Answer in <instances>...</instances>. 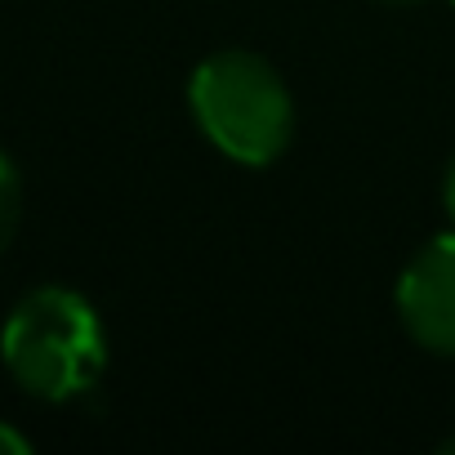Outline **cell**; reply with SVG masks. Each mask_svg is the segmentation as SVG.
<instances>
[{
	"instance_id": "obj_1",
	"label": "cell",
	"mask_w": 455,
	"mask_h": 455,
	"mask_svg": "<svg viewBox=\"0 0 455 455\" xmlns=\"http://www.w3.org/2000/svg\"><path fill=\"white\" fill-rule=\"evenodd\" d=\"M0 362L41 402H76L108 371V331L99 308L68 286L28 291L0 326Z\"/></svg>"
},
{
	"instance_id": "obj_8",
	"label": "cell",
	"mask_w": 455,
	"mask_h": 455,
	"mask_svg": "<svg viewBox=\"0 0 455 455\" xmlns=\"http://www.w3.org/2000/svg\"><path fill=\"white\" fill-rule=\"evenodd\" d=\"M442 455H455V437H446V442H442Z\"/></svg>"
},
{
	"instance_id": "obj_3",
	"label": "cell",
	"mask_w": 455,
	"mask_h": 455,
	"mask_svg": "<svg viewBox=\"0 0 455 455\" xmlns=\"http://www.w3.org/2000/svg\"><path fill=\"white\" fill-rule=\"evenodd\" d=\"M393 299H397L402 331L419 348L455 362V228L433 237L402 268Z\"/></svg>"
},
{
	"instance_id": "obj_9",
	"label": "cell",
	"mask_w": 455,
	"mask_h": 455,
	"mask_svg": "<svg viewBox=\"0 0 455 455\" xmlns=\"http://www.w3.org/2000/svg\"><path fill=\"white\" fill-rule=\"evenodd\" d=\"M451 5H455V0H451Z\"/></svg>"
},
{
	"instance_id": "obj_7",
	"label": "cell",
	"mask_w": 455,
	"mask_h": 455,
	"mask_svg": "<svg viewBox=\"0 0 455 455\" xmlns=\"http://www.w3.org/2000/svg\"><path fill=\"white\" fill-rule=\"evenodd\" d=\"M379 5H393V10H411V5H424V0H379Z\"/></svg>"
},
{
	"instance_id": "obj_6",
	"label": "cell",
	"mask_w": 455,
	"mask_h": 455,
	"mask_svg": "<svg viewBox=\"0 0 455 455\" xmlns=\"http://www.w3.org/2000/svg\"><path fill=\"white\" fill-rule=\"evenodd\" d=\"M442 205H446V214H451V228H455V156H451V165H446V179H442Z\"/></svg>"
},
{
	"instance_id": "obj_5",
	"label": "cell",
	"mask_w": 455,
	"mask_h": 455,
	"mask_svg": "<svg viewBox=\"0 0 455 455\" xmlns=\"http://www.w3.org/2000/svg\"><path fill=\"white\" fill-rule=\"evenodd\" d=\"M0 455H32V437L10 419H0Z\"/></svg>"
},
{
	"instance_id": "obj_4",
	"label": "cell",
	"mask_w": 455,
	"mask_h": 455,
	"mask_svg": "<svg viewBox=\"0 0 455 455\" xmlns=\"http://www.w3.org/2000/svg\"><path fill=\"white\" fill-rule=\"evenodd\" d=\"M19 219H23V179L19 165L0 152V255L19 237Z\"/></svg>"
},
{
	"instance_id": "obj_2",
	"label": "cell",
	"mask_w": 455,
	"mask_h": 455,
	"mask_svg": "<svg viewBox=\"0 0 455 455\" xmlns=\"http://www.w3.org/2000/svg\"><path fill=\"white\" fill-rule=\"evenodd\" d=\"M201 139L246 170L273 165L295 139V99L282 72L251 50H219L188 76Z\"/></svg>"
}]
</instances>
